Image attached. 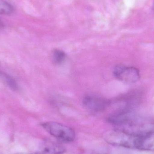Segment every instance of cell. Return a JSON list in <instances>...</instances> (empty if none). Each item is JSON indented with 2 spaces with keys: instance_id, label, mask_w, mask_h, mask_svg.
<instances>
[{
  "instance_id": "1",
  "label": "cell",
  "mask_w": 154,
  "mask_h": 154,
  "mask_svg": "<svg viewBox=\"0 0 154 154\" xmlns=\"http://www.w3.org/2000/svg\"><path fill=\"white\" fill-rule=\"evenodd\" d=\"M108 121L116 129L136 137L153 131L152 120L135 113L133 109H120L109 116Z\"/></svg>"
},
{
  "instance_id": "2",
  "label": "cell",
  "mask_w": 154,
  "mask_h": 154,
  "mask_svg": "<svg viewBox=\"0 0 154 154\" xmlns=\"http://www.w3.org/2000/svg\"><path fill=\"white\" fill-rule=\"evenodd\" d=\"M43 128L52 136L64 143H71L75 140V134L71 128L60 123L47 122L42 124Z\"/></svg>"
},
{
  "instance_id": "3",
  "label": "cell",
  "mask_w": 154,
  "mask_h": 154,
  "mask_svg": "<svg viewBox=\"0 0 154 154\" xmlns=\"http://www.w3.org/2000/svg\"><path fill=\"white\" fill-rule=\"evenodd\" d=\"M135 137L117 129L109 131L104 135L105 140L110 144L130 148H134Z\"/></svg>"
},
{
  "instance_id": "4",
  "label": "cell",
  "mask_w": 154,
  "mask_h": 154,
  "mask_svg": "<svg viewBox=\"0 0 154 154\" xmlns=\"http://www.w3.org/2000/svg\"><path fill=\"white\" fill-rule=\"evenodd\" d=\"M113 73L118 80L128 84L135 83L140 79L139 70L134 67L117 65L114 68Z\"/></svg>"
},
{
  "instance_id": "5",
  "label": "cell",
  "mask_w": 154,
  "mask_h": 154,
  "mask_svg": "<svg viewBox=\"0 0 154 154\" xmlns=\"http://www.w3.org/2000/svg\"><path fill=\"white\" fill-rule=\"evenodd\" d=\"M82 103L85 108L93 113L103 112L109 104L106 99L96 95H87L83 98Z\"/></svg>"
},
{
  "instance_id": "6",
  "label": "cell",
  "mask_w": 154,
  "mask_h": 154,
  "mask_svg": "<svg viewBox=\"0 0 154 154\" xmlns=\"http://www.w3.org/2000/svg\"><path fill=\"white\" fill-rule=\"evenodd\" d=\"M134 148L141 151H154V132L136 137Z\"/></svg>"
},
{
  "instance_id": "7",
  "label": "cell",
  "mask_w": 154,
  "mask_h": 154,
  "mask_svg": "<svg viewBox=\"0 0 154 154\" xmlns=\"http://www.w3.org/2000/svg\"><path fill=\"white\" fill-rule=\"evenodd\" d=\"M66 149L63 146L57 142L46 140L42 144L37 154H63Z\"/></svg>"
},
{
  "instance_id": "8",
  "label": "cell",
  "mask_w": 154,
  "mask_h": 154,
  "mask_svg": "<svg viewBox=\"0 0 154 154\" xmlns=\"http://www.w3.org/2000/svg\"><path fill=\"white\" fill-rule=\"evenodd\" d=\"M66 58V53L61 50H54L52 52V59L53 62L56 65L62 64Z\"/></svg>"
},
{
  "instance_id": "9",
  "label": "cell",
  "mask_w": 154,
  "mask_h": 154,
  "mask_svg": "<svg viewBox=\"0 0 154 154\" xmlns=\"http://www.w3.org/2000/svg\"><path fill=\"white\" fill-rule=\"evenodd\" d=\"M13 6L10 3L5 0H0V14L9 15L13 13Z\"/></svg>"
},
{
  "instance_id": "10",
  "label": "cell",
  "mask_w": 154,
  "mask_h": 154,
  "mask_svg": "<svg viewBox=\"0 0 154 154\" xmlns=\"http://www.w3.org/2000/svg\"><path fill=\"white\" fill-rule=\"evenodd\" d=\"M17 154H31L29 153H18Z\"/></svg>"
},
{
  "instance_id": "11",
  "label": "cell",
  "mask_w": 154,
  "mask_h": 154,
  "mask_svg": "<svg viewBox=\"0 0 154 154\" xmlns=\"http://www.w3.org/2000/svg\"><path fill=\"white\" fill-rule=\"evenodd\" d=\"M1 19H0V24H1Z\"/></svg>"
}]
</instances>
